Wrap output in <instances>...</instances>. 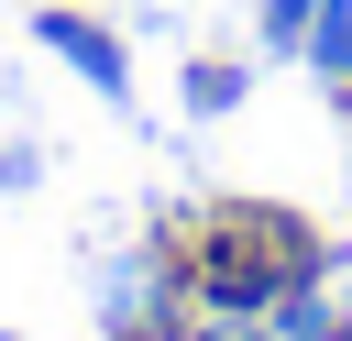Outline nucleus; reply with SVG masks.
Here are the masks:
<instances>
[{"label": "nucleus", "mask_w": 352, "mask_h": 341, "mask_svg": "<svg viewBox=\"0 0 352 341\" xmlns=\"http://www.w3.org/2000/svg\"><path fill=\"white\" fill-rule=\"evenodd\" d=\"M187 220H154L121 264H110V286H99V330L110 341H176L187 330Z\"/></svg>", "instance_id": "2"}, {"label": "nucleus", "mask_w": 352, "mask_h": 341, "mask_svg": "<svg viewBox=\"0 0 352 341\" xmlns=\"http://www.w3.org/2000/svg\"><path fill=\"white\" fill-rule=\"evenodd\" d=\"M242 99H253V66H242V55H198V66L176 77V110H187V121H231Z\"/></svg>", "instance_id": "4"}, {"label": "nucleus", "mask_w": 352, "mask_h": 341, "mask_svg": "<svg viewBox=\"0 0 352 341\" xmlns=\"http://www.w3.org/2000/svg\"><path fill=\"white\" fill-rule=\"evenodd\" d=\"M341 308H352V297H341V275H330V286H297V297H275L264 319H275V341H319Z\"/></svg>", "instance_id": "5"}, {"label": "nucleus", "mask_w": 352, "mask_h": 341, "mask_svg": "<svg viewBox=\"0 0 352 341\" xmlns=\"http://www.w3.org/2000/svg\"><path fill=\"white\" fill-rule=\"evenodd\" d=\"M0 341H22V330H0Z\"/></svg>", "instance_id": "11"}, {"label": "nucleus", "mask_w": 352, "mask_h": 341, "mask_svg": "<svg viewBox=\"0 0 352 341\" xmlns=\"http://www.w3.org/2000/svg\"><path fill=\"white\" fill-rule=\"evenodd\" d=\"M0 187H11V198L44 187V143H0Z\"/></svg>", "instance_id": "9"}, {"label": "nucleus", "mask_w": 352, "mask_h": 341, "mask_svg": "<svg viewBox=\"0 0 352 341\" xmlns=\"http://www.w3.org/2000/svg\"><path fill=\"white\" fill-rule=\"evenodd\" d=\"M308 66H319L330 88L352 77V0H319V11H308Z\"/></svg>", "instance_id": "6"}, {"label": "nucleus", "mask_w": 352, "mask_h": 341, "mask_svg": "<svg viewBox=\"0 0 352 341\" xmlns=\"http://www.w3.org/2000/svg\"><path fill=\"white\" fill-rule=\"evenodd\" d=\"M33 44H44L55 66H77V77H88L110 110H132V44H121L99 11H77V0H44V11H33Z\"/></svg>", "instance_id": "3"}, {"label": "nucleus", "mask_w": 352, "mask_h": 341, "mask_svg": "<svg viewBox=\"0 0 352 341\" xmlns=\"http://www.w3.org/2000/svg\"><path fill=\"white\" fill-rule=\"evenodd\" d=\"M319 341H352V308H341V319H330V330H319Z\"/></svg>", "instance_id": "10"}, {"label": "nucleus", "mask_w": 352, "mask_h": 341, "mask_svg": "<svg viewBox=\"0 0 352 341\" xmlns=\"http://www.w3.org/2000/svg\"><path fill=\"white\" fill-rule=\"evenodd\" d=\"M176 341H275V319H242V308H187Z\"/></svg>", "instance_id": "8"}, {"label": "nucleus", "mask_w": 352, "mask_h": 341, "mask_svg": "<svg viewBox=\"0 0 352 341\" xmlns=\"http://www.w3.org/2000/svg\"><path fill=\"white\" fill-rule=\"evenodd\" d=\"M308 11H319V0H253V22H264V55H308Z\"/></svg>", "instance_id": "7"}, {"label": "nucleus", "mask_w": 352, "mask_h": 341, "mask_svg": "<svg viewBox=\"0 0 352 341\" xmlns=\"http://www.w3.org/2000/svg\"><path fill=\"white\" fill-rule=\"evenodd\" d=\"M330 275H341V242L308 209H286V198H209V209H187V297L198 308L264 319L275 297L330 286Z\"/></svg>", "instance_id": "1"}]
</instances>
